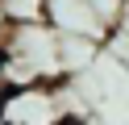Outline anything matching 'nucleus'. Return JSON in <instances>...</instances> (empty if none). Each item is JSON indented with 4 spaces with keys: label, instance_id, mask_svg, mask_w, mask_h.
<instances>
[{
    "label": "nucleus",
    "instance_id": "f257e3e1",
    "mask_svg": "<svg viewBox=\"0 0 129 125\" xmlns=\"http://www.w3.org/2000/svg\"><path fill=\"white\" fill-rule=\"evenodd\" d=\"M0 113L9 117V125H67V121H79L67 104V79L9 92V96H0Z\"/></svg>",
    "mask_w": 129,
    "mask_h": 125
},
{
    "label": "nucleus",
    "instance_id": "f03ea898",
    "mask_svg": "<svg viewBox=\"0 0 129 125\" xmlns=\"http://www.w3.org/2000/svg\"><path fill=\"white\" fill-rule=\"evenodd\" d=\"M46 25L58 38H83V42H108L104 21L87 8V0H46Z\"/></svg>",
    "mask_w": 129,
    "mask_h": 125
},
{
    "label": "nucleus",
    "instance_id": "7ed1b4c3",
    "mask_svg": "<svg viewBox=\"0 0 129 125\" xmlns=\"http://www.w3.org/2000/svg\"><path fill=\"white\" fill-rule=\"evenodd\" d=\"M9 25H34V21H46V0H0Z\"/></svg>",
    "mask_w": 129,
    "mask_h": 125
},
{
    "label": "nucleus",
    "instance_id": "20e7f679",
    "mask_svg": "<svg viewBox=\"0 0 129 125\" xmlns=\"http://www.w3.org/2000/svg\"><path fill=\"white\" fill-rule=\"evenodd\" d=\"M87 8H92V13L104 21V29L112 33V25L121 21V8H125V0H87Z\"/></svg>",
    "mask_w": 129,
    "mask_h": 125
},
{
    "label": "nucleus",
    "instance_id": "39448f33",
    "mask_svg": "<svg viewBox=\"0 0 129 125\" xmlns=\"http://www.w3.org/2000/svg\"><path fill=\"white\" fill-rule=\"evenodd\" d=\"M0 125H9V117H4V113H0Z\"/></svg>",
    "mask_w": 129,
    "mask_h": 125
},
{
    "label": "nucleus",
    "instance_id": "423d86ee",
    "mask_svg": "<svg viewBox=\"0 0 129 125\" xmlns=\"http://www.w3.org/2000/svg\"><path fill=\"white\" fill-rule=\"evenodd\" d=\"M67 125H87V121H67Z\"/></svg>",
    "mask_w": 129,
    "mask_h": 125
}]
</instances>
